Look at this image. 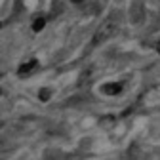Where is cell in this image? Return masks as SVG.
Returning a JSON list of instances; mask_svg holds the SVG:
<instances>
[{
	"label": "cell",
	"mask_w": 160,
	"mask_h": 160,
	"mask_svg": "<svg viewBox=\"0 0 160 160\" xmlns=\"http://www.w3.org/2000/svg\"><path fill=\"white\" fill-rule=\"evenodd\" d=\"M118 31V23H116V19H107V21L97 29V32L93 34V44H103V42H107V40L114 34Z\"/></svg>",
	"instance_id": "6da1fadb"
},
{
	"label": "cell",
	"mask_w": 160,
	"mask_h": 160,
	"mask_svg": "<svg viewBox=\"0 0 160 160\" xmlns=\"http://www.w3.org/2000/svg\"><path fill=\"white\" fill-rule=\"evenodd\" d=\"M122 88H124L122 82H109V84L101 86V92H103L105 95H118L120 92H122Z\"/></svg>",
	"instance_id": "7a4b0ae2"
},
{
	"label": "cell",
	"mask_w": 160,
	"mask_h": 160,
	"mask_svg": "<svg viewBox=\"0 0 160 160\" xmlns=\"http://www.w3.org/2000/svg\"><path fill=\"white\" fill-rule=\"evenodd\" d=\"M36 67H38V61H36V59H29L27 63H23L21 67H19L17 72H19V76H25V74H31Z\"/></svg>",
	"instance_id": "3957f363"
},
{
	"label": "cell",
	"mask_w": 160,
	"mask_h": 160,
	"mask_svg": "<svg viewBox=\"0 0 160 160\" xmlns=\"http://www.w3.org/2000/svg\"><path fill=\"white\" fill-rule=\"evenodd\" d=\"M44 23H46V19H44V17H38V19H34V23H32V31H34V32L42 31V29H44Z\"/></svg>",
	"instance_id": "277c9868"
},
{
	"label": "cell",
	"mask_w": 160,
	"mask_h": 160,
	"mask_svg": "<svg viewBox=\"0 0 160 160\" xmlns=\"http://www.w3.org/2000/svg\"><path fill=\"white\" fill-rule=\"evenodd\" d=\"M38 97H40V101H48V97H50V90H42V92H40L38 93Z\"/></svg>",
	"instance_id": "5b68a950"
},
{
	"label": "cell",
	"mask_w": 160,
	"mask_h": 160,
	"mask_svg": "<svg viewBox=\"0 0 160 160\" xmlns=\"http://www.w3.org/2000/svg\"><path fill=\"white\" fill-rule=\"evenodd\" d=\"M71 2H72V4H82L84 0H71Z\"/></svg>",
	"instance_id": "8992f818"
},
{
	"label": "cell",
	"mask_w": 160,
	"mask_h": 160,
	"mask_svg": "<svg viewBox=\"0 0 160 160\" xmlns=\"http://www.w3.org/2000/svg\"><path fill=\"white\" fill-rule=\"evenodd\" d=\"M156 50H158V53H160V40H158V44H156Z\"/></svg>",
	"instance_id": "52a82bcc"
}]
</instances>
